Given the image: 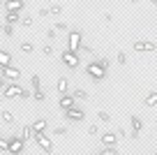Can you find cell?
<instances>
[{
	"mask_svg": "<svg viewBox=\"0 0 157 155\" xmlns=\"http://www.w3.org/2000/svg\"><path fill=\"white\" fill-rule=\"evenodd\" d=\"M2 33H5L7 37H12V35H14V26H7L5 23V26H2Z\"/></svg>",
	"mask_w": 157,
	"mask_h": 155,
	"instance_id": "1f68e13d",
	"label": "cell"
},
{
	"mask_svg": "<svg viewBox=\"0 0 157 155\" xmlns=\"http://www.w3.org/2000/svg\"><path fill=\"white\" fill-rule=\"evenodd\" d=\"M118 144V137L113 134V132H106V134H102V146L106 148V146H116Z\"/></svg>",
	"mask_w": 157,
	"mask_h": 155,
	"instance_id": "5bb4252c",
	"label": "cell"
},
{
	"mask_svg": "<svg viewBox=\"0 0 157 155\" xmlns=\"http://www.w3.org/2000/svg\"><path fill=\"white\" fill-rule=\"evenodd\" d=\"M58 104H60V109H63V111H67V109L76 107V100H74V95L63 93V95H60V100H58Z\"/></svg>",
	"mask_w": 157,
	"mask_h": 155,
	"instance_id": "30bf717a",
	"label": "cell"
},
{
	"mask_svg": "<svg viewBox=\"0 0 157 155\" xmlns=\"http://www.w3.org/2000/svg\"><path fill=\"white\" fill-rule=\"evenodd\" d=\"M7 141H10V137H0V150H5V153H7Z\"/></svg>",
	"mask_w": 157,
	"mask_h": 155,
	"instance_id": "d6a6232c",
	"label": "cell"
},
{
	"mask_svg": "<svg viewBox=\"0 0 157 155\" xmlns=\"http://www.w3.org/2000/svg\"><path fill=\"white\" fill-rule=\"evenodd\" d=\"M155 155H157V153H155Z\"/></svg>",
	"mask_w": 157,
	"mask_h": 155,
	"instance_id": "7dc6e473",
	"label": "cell"
},
{
	"mask_svg": "<svg viewBox=\"0 0 157 155\" xmlns=\"http://www.w3.org/2000/svg\"><path fill=\"white\" fill-rule=\"evenodd\" d=\"M78 51H83V54H93V49L86 46V44H81V49H78Z\"/></svg>",
	"mask_w": 157,
	"mask_h": 155,
	"instance_id": "ab89813d",
	"label": "cell"
},
{
	"mask_svg": "<svg viewBox=\"0 0 157 155\" xmlns=\"http://www.w3.org/2000/svg\"><path fill=\"white\" fill-rule=\"evenodd\" d=\"M30 86H33V90H42V86H39V74H33V77H30Z\"/></svg>",
	"mask_w": 157,
	"mask_h": 155,
	"instance_id": "603a6c76",
	"label": "cell"
},
{
	"mask_svg": "<svg viewBox=\"0 0 157 155\" xmlns=\"http://www.w3.org/2000/svg\"><path fill=\"white\" fill-rule=\"evenodd\" d=\"M106 72L109 70H104L102 65H99V60H93V63L86 65V74H88L93 81H104V79H106Z\"/></svg>",
	"mask_w": 157,
	"mask_h": 155,
	"instance_id": "6da1fadb",
	"label": "cell"
},
{
	"mask_svg": "<svg viewBox=\"0 0 157 155\" xmlns=\"http://www.w3.org/2000/svg\"><path fill=\"white\" fill-rule=\"evenodd\" d=\"M97 118H99L102 123H111V116H109L106 111H97Z\"/></svg>",
	"mask_w": 157,
	"mask_h": 155,
	"instance_id": "f1b7e54d",
	"label": "cell"
},
{
	"mask_svg": "<svg viewBox=\"0 0 157 155\" xmlns=\"http://www.w3.org/2000/svg\"><path fill=\"white\" fill-rule=\"evenodd\" d=\"M60 60L65 63V67H67V70H78V65H81L78 54H72V51H67V49L60 54Z\"/></svg>",
	"mask_w": 157,
	"mask_h": 155,
	"instance_id": "5b68a950",
	"label": "cell"
},
{
	"mask_svg": "<svg viewBox=\"0 0 157 155\" xmlns=\"http://www.w3.org/2000/svg\"><path fill=\"white\" fill-rule=\"evenodd\" d=\"M0 5H5V0H0Z\"/></svg>",
	"mask_w": 157,
	"mask_h": 155,
	"instance_id": "bcb514c9",
	"label": "cell"
},
{
	"mask_svg": "<svg viewBox=\"0 0 157 155\" xmlns=\"http://www.w3.org/2000/svg\"><path fill=\"white\" fill-rule=\"evenodd\" d=\"M21 23H23V28H33V16H23Z\"/></svg>",
	"mask_w": 157,
	"mask_h": 155,
	"instance_id": "4dcf8cb0",
	"label": "cell"
},
{
	"mask_svg": "<svg viewBox=\"0 0 157 155\" xmlns=\"http://www.w3.org/2000/svg\"><path fill=\"white\" fill-rule=\"evenodd\" d=\"M143 104L146 107H157V90H150L146 95V100H143Z\"/></svg>",
	"mask_w": 157,
	"mask_h": 155,
	"instance_id": "e0dca14e",
	"label": "cell"
},
{
	"mask_svg": "<svg viewBox=\"0 0 157 155\" xmlns=\"http://www.w3.org/2000/svg\"><path fill=\"white\" fill-rule=\"evenodd\" d=\"M21 51H23L25 56H30V54L35 51V44H33V42H21Z\"/></svg>",
	"mask_w": 157,
	"mask_h": 155,
	"instance_id": "ffe728a7",
	"label": "cell"
},
{
	"mask_svg": "<svg viewBox=\"0 0 157 155\" xmlns=\"http://www.w3.org/2000/svg\"><path fill=\"white\" fill-rule=\"evenodd\" d=\"M25 7V0H5V10L7 12H21Z\"/></svg>",
	"mask_w": 157,
	"mask_h": 155,
	"instance_id": "7c38bea8",
	"label": "cell"
},
{
	"mask_svg": "<svg viewBox=\"0 0 157 155\" xmlns=\"http://www.w3.org/2000/svg\"><path fill=\"white\" fill-rule=\"evenodd\" d=\"M33 139H35V144L44 150V153H51V150H53V141H51L44 132H42V134H33Z\"/></svg>",
	"mask_w": 157,
	"mask_h": 155,
	"instance_id": "ba28073f",
	"label": "cell"
},
{
	"mask_svg": "<svg viewBox=\"0 0 157 155\" xmlns=\"http://www.w3.org/2000/svg\"><path fill=\"white\" fill-rule=\"evenodd\" d=\"M2 26H5V23H0V33H2Z\"/></svg>",
	"mask_w": 157,
	"mask_h": 155,
	"instance_id": "f6af8a7d",
	"label": "cell"
},
{
	"mask_svg": "<svg viewBox=\"0 0 157 155\" xmlns=\"http://www.w3.org/2000/svg\"><path fill=\"white\" fill-rule=\"evenodd\" d=\"M53 134H56V137H65V134H67V127H65V125H58V127L53 130Z\"/></svg>",
	"mask_w": 157,
	"mask_h": 155,
	"instance_id": "83f0119b",
	"label": "cell"
},
{
	"mask_svg": "<svg viewBox=\"0 0 157 155\" xmlns=\"http://www.w3.org/2000/svg\"><path fill=\"white\" fill-rule=\"evenodd\" d=\"M30 97H33V100H37V102H44V100H46L44 90H33V93H30Z\"/></svg>",
	"mask_w": 157,
	"mask_h": 155,
	"instance_id": "cb8c5ba5",
	"label": "cell"
},
{
	"mask_svg": "<svg viewBox=\"0 0 157 155\" xmlns=\"http://www.w3.org/2000/svg\"><path fill=\"white\" fill-rule=\"evenodd\" d=\"M56 35H58V33H56V28H49V30H46V37H49V39H56Z\"/></svg>",
	"mask_w": 157,
	"mask_h": 155,
	"instance_id": "d590c367",
	"label": "cell"
},
{
	"mask_svg": "<svg viewBox=\"0 0 157 155\" xmlns=\"http://www.w3.org/2000/svg\"><path fill=\"white\" fill-rule=\"evenodd\" d=\"M44 16H49V7H42V10H39V19H44Z\"/></svg>",
	"mask_w": 157,
	"mask_h": 155,
	"instance_id": "74e56055",
	"label": "cell"
},
{
	"mask_svg": "<svg viewBox=\"0 0 157 155\" xmlns=\"http://www.w3.org/2000/svg\"><path fill=\"white\" fill-rule=\"evenodd\" d=\"M150 5H155V7H157V0H150Z\"/></svg>",
	"mask_w": 157,
	"mask_h": 155,
	"instance_id": "7bdbcfd3",
	"label": "cell"
},
{
	"mask_svg": "<svg viewBox=\"0 0 157 155\" xmlns=\"http://www.w3.org/2000/svg\"><path fill=\"white\" fill-rule=\"evenodd\" d=\"M88 134H90V137H97V134H99V127H97V123H93V125L88 127Z\"/></svg>",
	"mask_w": 157,
	"mask_h": 155,
	"instance_id": "f546056e",
	"label": "cell"
},
{
	"mask_svg": "<svg viewBox=\"0 0 157 155\" xmlns=\"http://www.w3.org/2000/svg\"><path fill=\"white\" fill-rule=\"evenodd\" d=\"M21 21V12H7L5 14V23L7 26H14V23H19Z\"/></svg>",
	"mask_w": 157,
	"mask_h": 155,
	"instance_id": "9a60e30c",
	"label": "cell"
},
{
	"mask_svg": "<svg viewBox=\"0 0 157 155\" xmlns=\"http://www.w3.org/2000/svg\"><path fill=\"white\" fill-rule=\"evenodd\" d=\"M116 60H118V65H127V54H125V51H120V54L116 56Z\"/></svg>",
	"mask_w": 157,
	"mask_h": 155,
	"instance_id": "4316f807",
	"label": "cell"
},
{
	"mask_svg": "<svg viewBox=\"0 0 157 155\" xmlns=\"http://www.w3.org/2000/svg\"><path fill=\"white\" fill-rule=\"evenodd\" d=\"M14 121L16 118H14L12 111H2V123H5V125H14Z\"/></svg>",
	"mask_w": 157,
	"mask_h": 155,
	"instance_id": "44dd1931",
	"label": "cell"
},
{
	"mask_svg": "<svg viewBox=\"0 0 157 155\" xmlns=\"http://www.w3.org/2000/svg\"><path fill=\"white\" fill-rule=\"evenodd\" d=\"M125 134H127V132H125V130H123V127H118V130H116V137H118V139H123V137H125Z\"/></svg>",
	"mask_w": 157,
	"mask_h": 155,
	"instance_id": "f35d334b",
	"label": "cell"
},
{
	"mask_svg": "<svg viewBox=\"0 0 157 155\" xmlns=\"http://www.w3.org/2000/svg\"><path fill=\"white\" fill-rule=\"evenodd\" d=\"M132 49L136 51V54H150V51L157 49V44L150 42V39H136V42L132 44Z\"/></svg>",
	"mask_w": 157,
	"mask_h": 155,
	"instance_id": "52a82bcc",
	"label": "cell"
},
{
	"mask_svg": "<svg viewBox=\"0 0 157 155\" xmlns=\"http://www.w3.org/2000/svg\"><path fill=\"white\" fill-rule=\"evenodd\" d=\"M5 86H7V81H5L2 77H0V93H2V88H5Z\"/></svg>",
	"mask_w": 157,
	"mask_h": 155,
	"instance_id": "b9f144b4",
	"label": "cell"
},
{
	"mask_svg": "<svg viewBox=\"0 0 157 155\" xmlns=\"http://www.w3.org/2000/svg\"><path fill=\"white\" fill-rule=\"evenodd\" d=\"M42 54H44V56H53V46H51V44H46V46L42 49Z\"/></svg>",
	"mask_w": 157,
	"mask_h": 155,
	"instance_id": "e575fe53",
	"label": "cell"
},
{
	"mask_svg": "<svg viewBox=\"0 0 157 155\" xmlns=\"http://www.w3.org/2000/svg\"><path fill=\"white\" fill-rule=\"evenodd\" d=\"M67 88H69V79L67 77H60L58 79V93L63 95V93H67Z\"/></svg>",
	"mask_w": 157,
	"mask_h": 155,
	"instance_id": "ac0fdd59",
	"label": "cell"
},
{
	"mask_svg": "<svg viewBox=\"0 0 157 155\" xmlns=\"http://www.w3.org/2000/svg\"><path fill=\"white\" fill-rule=\"evenodd\" d=\"M102 19H104V21H106V23H109V21H111V19H113V16H111V14H109V12H104V14H102Z\"/></svg>",
	"mask_w": 157,
	"mask_h": 155,
	"instance_id": "60d3db41",
	"label": "cell"
},
{
	"mask_svg": "<svg viewBox=\"0 0 157 155\" xmlns=\"http://www.w3.org/2000/svg\"><path fill=\"white\" fill-rule=\"evenodd\" d=\"M97 155H118V148L116 146H106V148H102V153H97Z\"/></svg>",
	"mask_w": 157,
	"mask_h": 155,
	"instance_id": "484cf974",
	"label": "cell"
},
{
	"mask_svg": "<svg viewBox=\"0 0 157 155\" xmlns=\"http://www.w3.org/2000/svg\"><path fill=\"white\" fill-rule=\"evenodd\" d=\"M2 97H5V100H12V97H30V90L16 86V83H7V86L2 88Z\"/></svg>",
	"mask_w": 157,
	"mask_h": 155,
	"instance_id": "3957f363",
	"label": "cell"
},
{
	"mask_svg": "<svg viewBox=\"0 0 157 155\" xmlns=\"http://www.w3.org/2000/svg\"><path fill=\"white\" fill-rule=\"evenodd\" d=\"M63 10H65L63 5H49V14H53V16H60Z\"/></svg>",
	"mask_w": 157,
	"mask_h": 155,
	"instance_id": "7402d4cb",
	"label": "cell"
},
{
	"mask_svg": "<svg viewBox=\"0 0 157 155\" xmlns=\"http://www.w3.org/2000/svg\"><path fill=\"white\" fill-rule=\"evenodd\" d=\"M33 134H35V132H33V127H30V125H23V127H21V134H19V137L25 141V144H28V141L33 139Z\"/></svg>",
	"mask_w": 157,
	"mask_h": 155,
	"instance_id": "2e32d148",
	"label": "cell"
},
{
	"mask_svg": "<svg viewBox=\"0 0 157 155\" xmlns=\"http://www.w3.org/2000/svg\"><path fill=\"white\" fill-rule=\"evenodd\" d=\"M53 28H56V33H58V30H69V26H67V23H63V21H58Z\"/></svg>",
	"mask_w": 157,
	"mask_h": 155,
	"instance_id": "836d02e7",
	"label": "cell"
},
{
	"mask_svg": "<svg viewBox=\"0 0 157 155\" xmlns=\"http://www.w3.org/2000/svg\"><path fill=\"white\" fill-rule=\"evenodd\" d=\"M129 2H132V5H136V2H139V0H129Z\"/></svg>",
	"mask_w": 157,
	"mask_h": 155,
	"instance_id": "ee69618b",
	"label": "cell"
},
{
	"mask_svg": "<svg viewBox=\"0 0 157 155\" xmlns=\"http://www.w3.org/2000/svg\"><path fill=\"white\" fill-rule=\"evenodd\" d=\"M23 148H25V141L21 137H10V141H7V155H21Z\"/></svg>",
	"mask_w": 157,
	"mask_h": 155,
	"instance_id": "8992f818",
	"label": "cell"
},
{
	"mask_svg": "<svg viewBox=\"0 0 157 155\" xmlns=\"http://www.w3.org/2000/svg\"><path fill=\"white\" fill-rule=\"evenodd\" d=\"M65 118H67L69 123H81L86 118V111L81 107H72V109H67V111H65Z\"/></svg>",
	"mask_w": 157,
	"mask_h": 155,
	"instance_id": "9c48e42d",
	"label": "cell"
},
{
	"mask_svg": "<svg viewBox=\"0 0 157 155\" xmlns=\"http://www.w3.org/2000/svg\"><path fill=\"white\" fill-rule=\"evenodd\" d=\"M81 44H83V33L81 30H67V51L78 54Z\"/></svg>",
	"mask_w": 157,
	"mask_h": 155,
	"instance_id": "7a4b0ae2",
	"label": "cell"
},
{
	"mask_svg": "<svg viewBox=\"0 0 157 155\" xmlns=\"http://www.w3.org/2000/svg\"><path fill=\"white\" fill-rule=\"evenodd\" d=\"M99 65H102L104 70H109V65H111V60H106V58H99Z\"/></svg>",
	"mask_w": 157,
	"mask_h": 155,
	"instance_id": "8d00e7d4",
	"label": "cell"
},
{
	"mask_svg": "<svg viewBox=\"0 0 157 155\" xmlns=\"http://www.w3.org/2000/svg\"><path fill=\"white\" fill-rule=\"evenodd\" d=\"M72 95H74V100H86V97H88V93H86L83 88H76Z\"/></svg>",
	"mask_w": 157,
	"mask_h": 155,
	"instance_id": "d4e9b609",
	"label": "cell"
},
{
	"mask_svg": "<svg viewBox=\"0 0 157 155\" xmlns=\"http://www.w3.org/2000/svg\"><path fill=\"white\" fill-rule=\"evenodd\" d=\"M0 77L5 79L7 83H14L16 79H21V70L14 67V65H2L0 67Z\"/></svg>",
	"mask_w": 157,
	"mask_h": 155,
	"instance_id": "277c9868",
	"label": "cell"
},
{
	"mask_svg": "<svg viewBox=\"0 0 157 155\" xmlns=\"http://www.w3.org/2000/svg\"><path fill=\"white\" fill-rule=\"evenodd\" d=\"M2 65H12V56L0 49V67H2Z\"/></svg>",
	"mask_w": 157,
	"mask_h": 155,
	"instance_id": "d6986e66",
	"label": "cell"
},
{
	"mask_svg": "<svg viewBox=\"0 0 157 155\" xmlns=\"http://www.w3.org/2000/svg\"><path fill=\"white\" fill-rule=\"evenodd\" d=\"M30 127H33L35 134H42V132H46V127H49V125H46V118H35Z\"/></svg>",
	"mask_w": 157,
	"mask_h": 155,
	"instance_id": "4fadbf2b",
	"label": "cell"
},
{
	"mask_svg": "<svg viewBox=\"0 0 157 155\" xmlns=\"http://www.w3.org/2000/svg\"><path fill=\"white\" fill-rule=\"evenodd\" d=\"M129 123H132V139H139V134H141V130H143V121L139 116H132Z\"/></svg>",
	"mask_w": 157,
	"mask_h": 155,
	"instance_id": "8fae6325",
	"label": "cell"
}]
</instances>
